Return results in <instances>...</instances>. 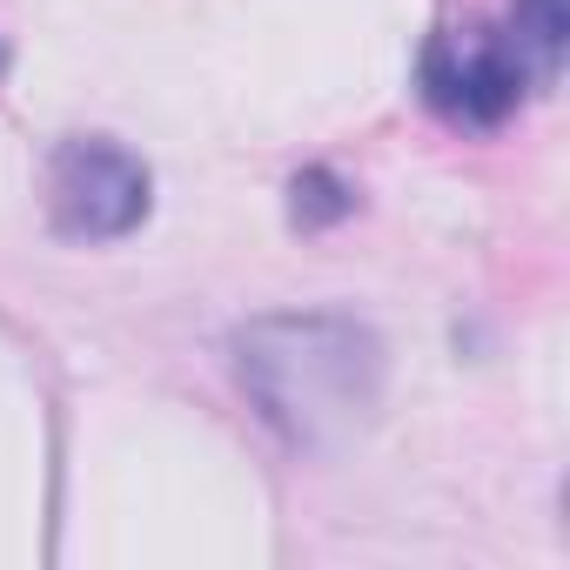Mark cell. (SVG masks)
Segmentation results:
<instances>
[{
	"label": "cell",
	"instance_id": "1",
	"mask_svg": "<svg viewBox=\"0 0 570 570\" xmlns=\"http://www.w3.org/2000/svg\"><path fill=\"white\" fill-rule=\"evenodd\" d=\"M242 390L296 450H323L376 410L383 350L350 316H268L235 343Z\"/></svg>",
	"mask_w": 570,
	"mask_h": 570
},
{
	"label": "cell",
	"instance_id": "2",
	"mask_svg": "<svg viewBox=\"0 0 570 570\" xmlns=\"http://www.w3.org/2000/svg\"><path fill=\"white\" fill-rule=\"evenodd\" d=\"M570 41V0H510L497 28H456L423 48V101L456 128H497L557 75Z\"/></svg>",
	"mask_w": 570,
	"mask_h": 570
},
{
	"label": "cell",
	"instance_id": "3",
	"mask_svg": "<svg viewBox=\"0 0 570 570\" xmlns=\"http://www.w3.org/2000/svg\"><path fill=\"white\" fill-rule=\"evenodd\" d=\"M48 215L68 242H115L148 215V168L108 135H68L48 168Z\"/></svg>",
	"mask_w": 570,
	"mask_h": 570
},
{
	"label": "cell",
	"instance_id": "4",
	"mask_svg": "<svg viewBox=\"0 0 570 570\" xmlns=\"http://www.w3.org/2000/svg\"><path fill=\"white\" fill-rule=\"evenodd\" d=\"M289 195H296V222H303V228H323V222H336V215H350V208H356V195H350L330 168L296 175V188H289Z\"/></svg>",
	"mask_w": 570,
	"mask_h": 570
}]
</instances>
